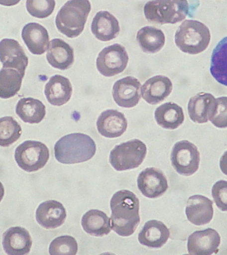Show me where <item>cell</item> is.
<instances>
[{
	"label": "cell",
	"mask_w": 227,
	"mask_h": 255,
	"mask_svg": "<svg viewBox=\"0 0 227 255\" xmlns=\"http://www.w3.org/2000/svg\"><path fill=\"white\" fill-rule=\"evenodd\" d=\"M112 229L121 237L134 233L140 222L139 201L129 190L117 191L111 200Z\"/></svg>",
	"instance_id": "cell-1"
},
{
	"label": "cell",
	"mask_w": 227,
	"mask_h": 255,
	"mask_svg": "<svg viewBox=\"0 0 227 255\" xmlns=\"http://www.w3.org/2000/svg\"><path fill=\"white\" fill-rule=\"evenodd\" d=\"M55 156L63 164L85 162L93 158L97 151L95 141L89 135L74 133L65 135L55 143Z\"/></svg>",
	"instance_id": "cell-2"
},
{
	"label": "cell",
	"mask_w": 227,
	"mask_h": 255,
	"mask_svg": "<svg viewBox=\"0 0 227 255\" xmlns=\"http://www.w3.org/2000/svg\"><path fill=\"white\" fill-rule=\"evenodd\" d=\"M91 11L89 0H69L56 16L57 29L69 38H75L84 31Z\"/></svg>",
	"instance_id": "cell-3"
},
{
	"label": "cell",
	"mask_w": 227,
	"mask_h": 255,
	"mask_svg": "<svg viewBox=\"0 0 227 255\" xmlns=\"http://www.w3.org/2000/svg\"><path fill=\"white\" fill-rule=\"evenodd\" d=\"M143 11L151 23L175 24L189 15L190 5L187 0H151L145 3Z\"/></svg>",
	"instance_id": "cell-4"
},
{
	"label": "cell",
	"mask_w": 227,
	"mask_h": 255,
	"mask_svg": "<svg viewBox=\"0 0 227 255\" xmlns=\"http://www.w3.org/2000/svg\"><path fill=\"white\" fill-rule=\"evenodd\" d=\"M211 41V33L205 24L195 20H185L175 35V42L181 51L196 55L205 51Z\"/></svg>",
	"instance_id": "cell-5"
},
{
	"label": "cell",
	"mask_w": 227,
	"mask_h": 255,
	"mask_svg": "<svg viewBox=\"0 0 227 255\" xmlns=\"http://www.w3.org/2000/svg\"><path fill=\"white\" fill-rule=\"evenodd\" d=\"M147 147L138 139H133L115 145L111 151L109 161L116 171L137 168L144 160Z\"/></svg>",
	"instance_id": "cell-6"
},
{
	"label": "cell",
	"mask_w": 227,
	"mask_h": 255,
	"mask_svg": "<svg viewBox=\"0 0 227 255\" xmlns=\"http://www.w3.org/2000/svg\"><path fill=\"white\" fill-rule=\"evenodd\" d=\"M49 159V149L41 141H25L15 149L16 162L20 168L27 172H35L43 168Z\"/></svg>",
	"instance_id": "cell-7"
},
{
	"label": "cell",
	"mask_w": 227,
	"mask_h": 255,
	"mask_svg": "<svg viewBox=\"0 0 227 255\" xmlns=\"http://www.w3.org/2000/svg\"><path fill=\"white\" fill-rule=\"evenodd\" d=\"M171 164L179 174L190 176L199 167L200 153L195 144L187 140L178 141L171 153Z\"/></svg>",
	"instance_id": "cell-8"
},
{
	"label": "cell",
	"mask_w": 227,
	"mask_h": 255,
	"mask_svg": "<svg viewBox=\"0 0 227 255\" xmlns=\"http://www.w3.org/2000/svg\"><path fill=\"white\" fill-rule=\"evenodd\" d=\"M129 57L125 48L115 43L104 48L97 59V68L99 73L107 77H112L122 73L128 63Z\"/></svg>",
	"instance_id": "cell-9"
},
{
	"label": "cell",
	"mask_w": 227,
	"mask_h": 255,
	"mask_svg": "<svg viewBox=\"0 0 227 255\" xmlns=\"http://www.w3.org/2000/svg\"><path fill=\"white\" fill-rule=\"evenodd\" d=\"M137 187L145 197L155 199L161 197L168 189L166 177L160 169L147 167L137 179Z\"/></svg>",
	"instance_id": "cell-10"
},
{
	"label": "cell",
	"mask_w": 227,
	"mask_h": 255,
	"mask_svg": "<svg viewBox=\"0 0 227 255\" xmlns=\"http://www.w3.org/2000/svg\"><path fill=\"white\" fill-rule=\"evenodd\" d=\"M221 237L215 229L197 231L189 237L187 250L189 255H211L219 252Z\"/></svg>",
	"instance_id": "cell-11"
},
{
	"label": "cell",
	"mask_w": 227,
	"mask_h": 255,
	"mask_svg": "<svg viewBox=\"0 0 227 255\" xmlns=\"http://www.w3.org/2000/svg\"><path fill=\"white\" fill-rule=\"evenodd\" d=\"M0 62L3 67L17 70L24 77L29 60L19 42L6 38L0 41Z\"/></svg>",
	"instance_id": "cell-12"
},
{
	"label": "cell",
	"mask_w": 227,
	"mask_h": 255,
	"mask_svg": "<svg viewBox=\"0 0 227 255\" xmlns=\"http://www.w3.org/2000/svg\"><path fill=\"white\" fill-rule=\"evenodd\" d=\"M140 82L133 77H126L114 83L113 96L115 103L119 107L133 108L138 104L141 99Z\"/></svg>",
	"instance_id": "cell-13"
},
{
	"label": "cell",
	"mask_w": 227,
	"mask_h": 255,
	"mask_svg": "<svg viewBox=\"0 0 227 255\" xmlns=\"http://www.w3.org/2000/svg\"><path fill=\"white\" fill-rule=\"evenodd\" d=\"M2 245L6 254L27 255L31 249V237L29 231L23 227H10L3 233Z\"/></svg>",
	"instance_id": "cell-14"
},
{
	"label": "cell",
	"mask_w": 227,
	"mask_h": 255,
	"mask_svg": "<svg viewBox=\"0 0 227 255\" xmlns=\"http://www.w3.org/2000/svg\"><path fill=\"white\" fill-rule=\"evenodd\" d=\"M35 217L37 223L43 228L54 229L65 223L67 211L59 201H46L37 207Z\"/></svg>",
	"instance_id": "cell-15"
},
{
	"label": "cell",
	"mask_w": 227,
	"mask_h": 255,
	"mask_svg": "<svg viewBox=\"0 0 227 255\" xmlns=\"http://www.w3.org/2000/svg\"><path fill=\"white\" fill-rule=\"evenodd\" d=\"M213 204L211 199L203 195H195L189 197L185 209L189 222L197 226L210 223L214 214Z\"/></svg>",
	"instance_id": "cell-16"
},
{
	"label": "cell",
	"mask_w": 227,
	"mask_h": 255,
	"mask_svg": "<svg viewBox=\"0 0 227 255\" xmlns=\"http://www.w3.org/2000/svg\"><path fill=\"white\" fill-rule=\"evenodd\" d=\"M97 127L103 136L115 138L121 136L126 131L127 121L124 115L117 110H107L99 116Z\"/></svg>",
	"instance_id": "cell-17"
},
{
	"label": "cell",
	"mask_w": 227,
	"mask_h": 255,
	"mask_svg": "<svg viewBox=\"0 0 227 255\" xmlns=\"http://www.w3.org/2000/svg\"><path fill=\"white\" fill-rule=\"evenodd\" d=\"M172 89V83L168 77L157 75L143 84L141 89V97L149 105H158L168 97Z\"/></svg>",
	"instance_id": "cell-18"
},
{
	"label": "cell",
	"mask_w": 227,
	"mask_h": 255,
	"mask_svg": "<svg viewBox=\"0 0 227 255\" xmlns=\"http://www.w3.org/2000/svg\"><path fill=\"white\" fill-rule=\"evenodd\" d=\"M21 37L28 49L33 55H43L49 47V33L41 24L33 22L26 24L22 29Z\"/></svg>",
	"instance_id": "cell-19"
},
{
	"label": "cell",
	"mask_w": 227,
	"mask_h": 255,
	"mask_svg": "<svg viewBox=\"0 0 227 255\" xmlns=\"http://www.w3.org/2000/svg\"><path fill=\"white\" fill-rule=\"evenodd\" d=\"M170 232L166 225L160 221L150 220L145 223L138 235L141 245L149 248L159 249L167 243Z\"/></svg>",
	"instance_id": "cell-20"
},
{
	"label": "cell",
	"mask_w": 227,
	"mask_h": 255,
	"mask_svg": "<svg viewBox=\"0 0 227 255\" xmlns=\"http://www.w3.org/2000/svg\"><path fill=\"white\" fill-rule=\"evenodd\" d=\"M73 87L68 78L55 75L50 78L45 87V95L47 101L53 106L65 105L71 99Z\"/></svg>",
	"instance_id": "cell-21"
},
{
	"label": "cell",
	"mask_w": 227,
	"mask_h": 255,
	"mask_svg": "<svg viewBox=\"0 0 227 255\" xmlns=\"http://www.w3.org/2000/svg\"><path fill=\"white\" fill-rule=\"evenodd\" d=\"M119 31L118 21L109 11L98 12L92 21V33L100 41H111L118 35Z\"/></svg>",
	"instance_id": "cell-22"
},
{
	"label": "cell",
	"mask_w": 227,
	"mask_h": 255,
	"mask_svg": "<svg viewBox=\"0 0 227 255\" xmlns=\"http://www.w3.org/2000/svg\"><path fill=\"white\" fill-rule=\"evenodd\" d=\"M48 63L55 69H69L75 61L73 48L61 39H52L47 53Z\"/></svg>",
	"instance_id": "cell-23"
},
{
	"label": "cell",
	"mask_w": 227,
	"mask_h": 255,
	"mask_svg": "<svg viewBox=\"0 0 227 255\" xmlns=\"http://www.w3.org/2000/svg\"><path fill=\"white\" fill-rule=\"evenodd\" d=\"M215 101L216 99L210 93H200L191 98L187 109L191 121L198 124L207 123Z\"/></svg>",
	"instance_id": "cell-24"
},
{
	"label": "cell",
	"mask_w": 227,
	"mask_h": 255,
	"mask_svg": "<svg viewBox=\"0 0 227 255\" xmlns=\"http://www.w3.org/2000/svg\"><path fill=\"white\" fill-rule=\"evenodd\" d=\"M82 227L88 234L101 237L111 233V220L103 211L91 209L82 217Z\"/></svg>",
	"instance_id": "cell-25"
},
{
	"label": "cell",
	"mask_w": 227,
	"mask_h": 255,
	"mask_svg": "<svg viewBox=\"0 0 227 255\" xmlns=\"http://www.w3.org/2000/svg\"><path fill=\"white\" fill-rule=\"evenodd\" d=\"M157 125L164 129H175L180 127L185 120L182 108L173 103L163 104L155 111Z\"/></svg>",
	"instance_id": "cell-26"
},
{
	"label": "cell",
	"mask_w": 227,
	"mask_h": 255,
	"mask_svg": "<svg viewBox=\"0 0 227 255\" xmlns=\"http://www.w3.org/2000/svg\"><path fill=\"white\" fill-rule=\"evenodd\" d=\"M16 114L25 123L39 124L46 115V108L39 100L33 98H23L18 101Z\"/></svg>",
	"instance_id": "cell-27"
},
{
	"label": "cell",
	"mask_w": 227,
	"mask_h": 255,
	"mask_svg": "<svg viewBox=\"0 0 227 255\" xmlns=\"http://www.w3.org/2000/svg\"><path fill=\"white\" fill-rule=\"evenodd\" d=\"M210 71L218 83L227 87V37L221 39L213 50Z\"/></svg>",
	"instance_id": "cell-28"
},
{
	"label": "cell",
	"mask_w": 227,
	"mask_h": 255,
	"mask_svg": "<svg viewBox=\"0 0 227 255\" xmlns=\"http://www.w3.org/2000/svg\"><path fill=\"white\" fill-rule=\"evenodd\" d=\"M137 42L141 50L147 53H156L165 45L164 33L161 29L146 26L137 33Z\"/></svg>",
	"instance_id": "cell-29"
},
{
	"label": "cell",
	"mask_w": 227,
	"mask_h": 255,
	"mask_svg": "<svg viewBox=\"0 0 227 255\" xmlns=\"http://www.w3.org/2000/svg\"><path fill=\"white\" fill-rule=\"evenodd\" d=\"M23 76L17 70L2 67L0 70V98L15 97L21 89Z\"/></svg>",
	"instance_id": "cell-30"
},
{
	"label": "cell",
	"mask_w": 227,
	"mask_h": 255,
	"mask_svg": "<svg viewBox=\"0 0 227 255\" xmlns=\"http://www.w3.org/2000/svg\"><path fill=\"white\" fill-rule=\"evenodd\" d=\"M21 133V126L13 117L0 119V146H10L19 139Z\"/></svg>",
	"instance_id": "cell-31"
},
{
	"label": "cell",
	"mask_w": 227,
	"mask_h": 255,
	"mask_svg": "<svg viewBox=\"0 0 227 255\" xmlns=\"http://www.w3.org/2000/svg\"><path fill=\"white\" fill-rule=\"evenodd\" d=\"M49 251L51 255H75L78 252L77 241L69 235L57 237L50 244Z\"/></svg>",
	"instance_id": "cell-32"
},
{
	"label": "cell",
	"mask_w": 227,
	"mask_h": 255,
	"mask_svg": "<svg viewBox=\"0 0 227 255\" xmlns=\"http://www.w3.org/2000/svg\"><path fill=\"white\" fill-rule=\"evenodd\" d=\"M55 5V0H27L26 1L28 13L39 19H44L51 15Z\"/></svg>",
	"instance_id": "cell-33"
},
{
	"label": "cell",
	"mask_w": 227,
	"mask_h": 255,
	"mask_svg": "<svg viewBox=\"0 0 227 255\" xmlns=\"http://www.w3.org/2000/svg\"><path fill=\"white\" fill-rule=\"evenodd\" d=\"M209 120L219 128H227V97H219L215 101L214 107Z\"/></svg>",
	"instance_id": "cell-34"
},
{
	"label": "cell",
	"mask_w": 227,
	"mask_h": 255,
	"mask_svg": "<svg viewBox=\"0 0 227 255\" xmlns=\"http://www.w3.org/2000/svg\"><path fill=\"white\" fill-rule=\"evenodd\" d=\"M211 192L217 207L221 211H227V181H217L213 185Z\"/></svg>",
	"instance_id": "cell-35"
},
{
	"label": "cell",
	"mask_w": 227,
	"mask_h": 255,
	"mask_svg": "<svg viewBox=\"0 0 227 255\" xmlns=\"http://www.w3.org/2000/svg\"><path fill=\"white\" fill-rule=\"evenodd\" d=\"M219 164L222 172L227 175V150L221 156Z\"/></svg>",
	"instance_id": "cell-36"
},
{
	"label": "cell",
	"mask_w": 227,
	"mask_h": 255,
	"mask_svg": "<svg viewBox=\"0 0 227 255\" xmlns=\"http://www.w3.org/2000/svg\"><path fill=\"white\" fill-rule=\"evenodd\" d=\"M21 0H0V5L3 6H13L19 3Z\"/></svg>",
	"instance_id": "cell-37"
},
{
	"label": "cell",
	"mask_w": 227,
	"mask_h": 255,
	"mask_svg": "<svg viewBox=\"0 0 227 255\" xmlns=\"http://www.w3.org/2000/svg\"><path fill=\"white\" fill-rule=\"evenodd\" d=\"M4 193H5V190H4L3 185L0 182V202L3 198Z\"/></svg>",
	"instance_id": "cell-38"
}]
</instances>
